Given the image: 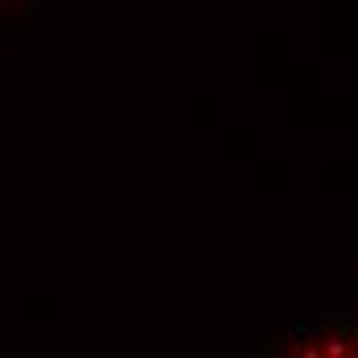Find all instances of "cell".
<instances>
[{"mask_svg":"<svg viewBox=\"0 0 358 358\" xmlns=\"http://www.w3.org/2000/svg\"><path fill=\"white\" fill-rule=\"evenodd\" d=\"M45 13V0H25V17H41Z\"/></svg>","mask_w":358,"mask_h":358,"instance_id":"obj_1","label":"cell"},{"mask_svg":"<svg viewBox=\"0 0 358 358\" xmlns=\"http://www.w3.org/2000/svg\"><path fill=\"white\" fill-rule=\"evenodd\" d=\"M0 17H4V4H0Z\"/></svg>","mask_w":358,"mask_h":358,"instance_id":"obj_2","label":"cell"}]
</instances>
